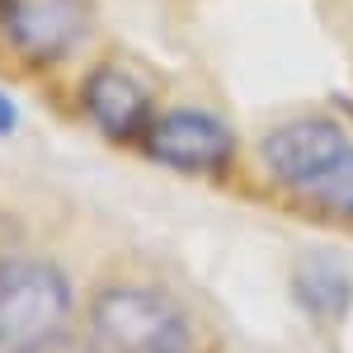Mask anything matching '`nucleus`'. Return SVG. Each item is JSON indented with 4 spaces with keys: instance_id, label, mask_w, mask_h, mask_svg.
<instances>
[{
    "instance_id": "nucleus-4",
    "label": "nucleus",
    "mask_w": 353,
    "mask_h": 353,
    "mask_svg": "<svg viewBox=\"0 0 353 353\" xmlns=\"http://www.w3.org/2000/svg\"><path fill=\"white\" fill-rule=\"evenodd\" d=\"M141 151L165 170L179 174H208L217 179L236 161V132L221 123L217 113L203 109H165L146 123Z\"/></svg>"
},
{
    "instance_id": "nucleus-2",
    "label": "nucleus",
    "mask_w": 353,
    "mask_h": 353,
    "mask_svg": "<svg viewBox=\"0 0 353 353\" xmlns=\"http://www.w3.org/2000/svg\"><path fill=\"white\" fill-rule=\"evenodd\" d=\"M94 353H189V311L156 283H104L90 297Z\"/></svg>"
},
{
    "instance_id": "nucleus-6",
    "label": "nucleus",
    "mask_w": 353,
    "mask_h": 353,
    "mask_svg": "<svg viewBox=\"0 0 353 353\" xmlns=\"http://www.w3.org/2000/svg\"><path fill=\"white\" fill-rule=\"evenodd\" d=\"M81 109L85 118L99 128V132L118 141V146H141V132H146V123L156 118L151 113V90L137 81L132 71H123V66H94L90 76L81 81Z\"/></svg>"
},
{
    "instance_id": "nucleus-1",
    "label": "nucleus",
    "mask_w": 353,
    "mask_h": 353,
    "mask_svg": "<svg viewBox=\"0 0 353 353\" xmlns=\"http://www.w3.org/2000/svg\"><path fill=\"white\" fill-rule=\"evenodd\" d=\"M76 292L52 259H0V353H52L71 330Z\"/></svg>"
},
{
    "instance_id": "nucleus-7",
    "label": "nucleus",
    "mask_w": 353,
    "mask_h": 353,
    "mask_svg": "<svg viewBox=\"0 0 353 353\" xmlns=\"http://www.w3.org/2000/svg\"><path fill=\"white\" fill-rule=\"evenodd\" d=\"M306 198H311L316 208L334 212V217H349L353 221V146L339 156V165H334V170H325V174L306 189Z\"/></svg>"
},
{
    "instance_id": "nucleus-5",
    "label": "nucleus",
    "mask_w": 353,
    "mask_h": 353,
    "mask_svg": "<svg viewBox=\"0 0 353 353\" xmlns=\"http://www.w3.org/2000/svg\"><path fill=\"white\" fill-rule=\"evenodd\" d=\"M349 146H353V137L344 132L334 118L311 113V118H292V123L273 128V132L259 141V161H264V170H269L283 189L306 193L325 170L339 165V156H344Z\"/></svg>"
},
{
    "instance_id": "nucleus-3",
    "label": "nucleus",
    "mask_w": 353,
    "mask_h": 353,
    "mask_svg": "<svg viewBox=\"0 0 353 353\" xmlns=\"http://www.w3.org/2000/svg\"><path fill=\"white\" fill-rule=\"evenodd\" d=\"M94 0H0V61L10 71H52L85 48Z\"/></svg>"
},
{
    "instance_id": "nucleus-8",
    "label": "nucleus",
    "mask_w": 353,
    "mask_h": 353,
    "mask_svg": "<svg viewBox=\"0 0 353 353\" xmlns=\"http://www.w3.org/2000/svg\"><path fill=\"white\" fill-rule=\"evenodd\" d=\"M14 123H19V113H14V104H10V94H0V137L14 132Z\"/></svg>"
}]
</instances>
